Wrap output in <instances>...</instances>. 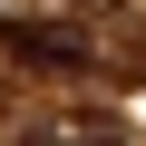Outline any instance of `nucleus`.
Instances as JSON below:
<instances>
[{
  "label": "nucleus",
  "mask_w": 146,
  "mask_h": 146,
  "mask_svg": "<svg viewBox=\"0 0 146 146\" xmlns=\"http://www.w3.org/2000/svg\"><path fill=\"white\" fill-rule=\"evenodd\" d=\"M10 49L29 68H88V39L68 29V20H29V29H10Z\"/></svg>",
  "instance_id": "f257e3e1"
},
{
  "label": "nucleus",
  "mask_w": 146,
  "mask_h": 146,
  "mask_svg": "<svg viewBox=\"0 0 146 146\" xmlns=\"http://www.w3.org/2000/svg\"><path fill=\"white\" fill-rule=\"evenodd\" d=\"M29 146H117L107 117H58V127H29Z\"/></svg>",
  "instance_id": "f03ea898"
},
{
  "label": "nucleus",
  "mask_w": 146,
  "mask_h": 146,
  "mask_svg": "<svg viewBox=\"0 0 146 146\" xmlns=\"http://www.w3.org/2000/svg\"><path fill=\"white\" fill-rule=\"evenodd\" d=\"M78 10H107V0H78Z\"/></svg>",
  "instance_id": "7ed1b4c3"
}]
</instances>
